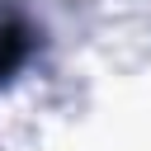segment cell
<instances>
[{
    "instance_id": "obj_1",
    "label": "cell",
    "mask_w": 151,
    "mask_h": 151,
    "mask_svg": "<svg viewBox=\"0 0 151 151\" xmlns=\"http://www.w3.org/2000/svg\"><path fill=\"white\" fill-rule=\"evenodd\" d=\"M24 52H28L24 28H19V24H5V28H0V76H9V71L24 61Z\"/></svg>"
}]
</instances>
